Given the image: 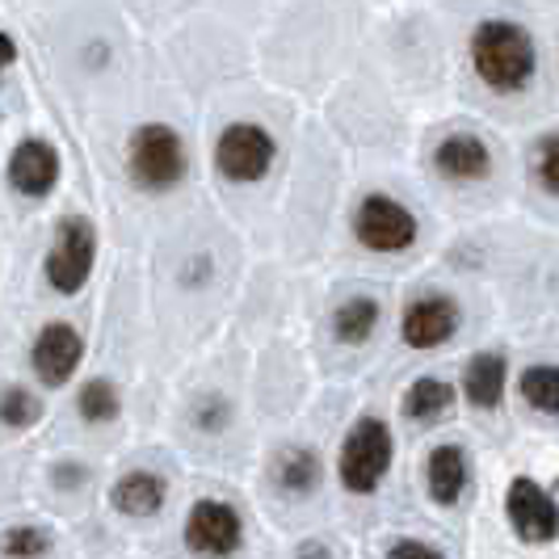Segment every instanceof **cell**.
<instances>
[{
	"label": "cell",
	"instance_id": "6da1fadb",
	"mask_svg": "<svg viewBox=\"0 0 559 559\" xmlns=\"http://www.w3.org/2000/svg\"><path fill=\"white\" fill-rule=\"evenodd\" d=\"M472 68L492 93H522L534 81L538 51L526 26L509 17H488L472 34Z\"/></svg>",
	"mask_w": 559,
	"mask_h": 559
},
{
	"label": "cell",
	"instance_id": "7a4b0ae2",
	"mask_svg": "<svg viewBox=\"0 0 559 559\" xmlns=\"http://www.w3.org/2000/svg\"><path fill=\"white\" fill-rule=\"evenodd\" d=\"M190 173V156H186V140L168 127V122H143L140 131L127 143V177L140 194L160 198L177 190Z\"/></svg>",
	"mask_w": 559,
	"mask_h": 559
},
{
	"label": "cell",
	"instance_id": "3957f363",
	"mask_svg": "<svg viewBox=\"0 0 559 559\" xmlns=\"http://www.w3.org/2000/svg\"><path fill=\"white\" fill-rule=\"evenodd\" d=\"M392 459H395L392 425L383 417H358L349 425L345 442H341V454H336L341 488L354 492V497H370L388 479Z\"/></svg>",
	"mask_w": 559,
	"mask_h": 559
},
{
	"label": "cell",
	"instance_id": "277c9868",
	"mask_svg": "<svg viewBox=\"0 0 559 559\" xmlns=\"http://www.w3.org/2000/svg\"><path fill=\"white\" fill-rule=\"evenodd\" d=\"M97 265V231L84 215H63L56 224V240L47 249L43 274L56 295H81Z\"/></svg>",
	"mask_w": 559,
	"mask_h": 559
},
{
	"label": "cell",
	"instance_id": "5b68a950",
	"mask_svg": "<svg viewBox=\"0 0 559 559\" xmlns=\"http://www.w3.org/2000/svg\"><path fill=\"white\" fill-rule=\"evenodd\" d=\"M278 160V143L261 122H231L215 140V168L231 186H257Z\"/></svg>",
	"mask_w": 559,
	"mask_h": 559
},
{
	"label": "cell",
	"instance_id": "8992f818",
	"mask_svg": "<svg viewBox=\"0 0 559 559\" xmlns=\"http://www.w3.org/2000/svg\"><path fill=\"white\" fill-rule=\"evenodd\" d=\"M354 236L370 252H404L417 245V215L388 194H366L354 211Z\"/></svg>",
	"mask_w": 559,
	"mask_h": 559
},
{
	"label": "cell",
	"instance_id": "52a82bcc",
	"mask_svg": "<svg viewBox=\"0 0 559 559\" xmlns=\"http://www.w3.org/2000/svg\"><path fill=\"white\" fill-rule=\"evenodd\" d=\"M81 362H84V336L76 324L51 320V324L38 329L34 345H29V370H34V379H38L47 392L68 388V383L76 379Z\"/></svg>",
	"mask_w": 559,
	"mask_h": 559
},
{
	"label": "cell",
	"instance_id": "ba28073f",
	"mask_svg": "<svg viewBox=\"0 0 559 559\" xmlns=\"http://www.w3.org/2000/svg\"><path fill=\"white\" fill-rule=\"evenodd\" d=\"M245 543V522L227 501H194L186 518V547L194 556H236Z\"/></svg>",
	"mask_w": 559,
	"mask_h": 559
},
{
	"label": "cell",
	"instance_id": "9c48e42d",
	"mask_svg": "<svg viewBox=\"0 0 559 559\" xmlns=\"http://www.w3.org/2000/svg\"><path fill=\"white\" fill-rule=\"evenodd\" d=\"M504 518H509L513 534L526 538V543H551L559 534L556 497L543 484H534L531 476H518L509 484V492H504Z\"/></svg>",
	"mask_w": 559,
	"mask_h": 559
},
{
	"label": "cell",
	"instance_id": "30bf717a",
	"mask_svg": "<svg viewBox=\"0 0 559 559\" xmlns=\"http://www.w3.org/2000/svg\"><path fill=\"white\" fill-rule=\"evenodd\" d=\"M459 320H463V311L450 295H420L404 308L400 336L408 349H438L459 333Z\"/></svg>",
	"mask_w": 559,
	"mask_h": 559
},
{
	"label": "cell",
	"instance_id": "8fae6325",
	"mask_svg": "<svg viewBox=\"0 0 559 559\" xmlns=\"http://www.w3.org/2000/svg\"><path fill=\"white\" fill-rule=\"evenodd\" d=\"M59 152L47 140H22L9 152L4 177L13 186V194L22 198H47L59 186Z\"/></svg>",
	"mask_w": 559,
	"mask_h": 559
},
{
	"label": "cell",
	"instance_id": "7c38bea8",
	"mask_svg": "<svg viewBox=\"0 0 559 559\" xmlns=\"http://www.w3.org/2000/svg\"><path fill=\"white\" fill-rule=\"evenodd\" d=\"M433 168L447 181H479L492 168V152L472 131H454V135H447V140L433 147Z\"/></svg>",
	"mask_w": 559,
	"mask_h": 559
},
{
	"label": "cell",
	"instance_id": "4fadbf2b",
	"mask_svg": "<svg viewBox=\"0 0 559 559\" xmlns=\"http://www.w3.org/2000/svg\"><path fill=\"white\" fill-rule=\"evenodd\" d=\"M165 501H168V484L156 472H127L110 488V504L122 518H135V522L156 518L165 509Z\"/></svg>",
	"mask_w": 559,
	"mask_h": 559
},
{
	"label": "cell",
	"instance_id": "5bb4252c",
	"mask_svg": "<svg viewBox=\"0 0 559 559\" xmlns=\"http://www.w3.org/2000/svg\"><path fill=\"white\" fill-rule=\"evenodd\" d=\"M425 488L438 504H454L467 488V454L463 447H433L425 459Z\"/></svg>",
	"mask_w": 559,
	"mask_h": 559
},
{
	"label": "cell",
	"instance_id": "9a60e30c",
	"mask_svg": "<svg viewBox=\"0 0 559 559\" xmlns=\"http://www.w3.org/2000/svg\"><path fill=\"white\" fill-rule=\"evenodd\" d=\"M463 395L472 408H497L504 395V358L501 354H476L463 370Z\"/></svg>",
	"mask_w": 559,
	"mask_h": 559
},
{
	"label": "cell",
	"instance_id": "2e32d148",
	"mask_svg": "<svg viewBox=\"0 0 559 559\" xmlns=\"http://www.w3.org/2000/svg\"><path fill=\"white\" fill-rule=\"evenodd\" d=\"M320 476H324V467H320V454H316V450L290 447L278 454L274 479H278V488L286 497H311V492L320 488Z\"/></svg>",
	"mask_w": 559,
	"mask_h": 559
},
{
	"label": "cell",
	"instance_id": "e0dca14e",
	"mask_svg": "<svg viewBox=\"0 0 559 559\" xmlns=\"http://www.w3.org/2000/svg\"><path fill=\"white\" fill-rule=\"evenodd\" d=\"M379 304L370 299V295H354V299H345L341 308L333 311V336L341 345H366L374 329H379Z\"/></svg>",
	"mask_w": 559,
	"mask_h": 559
},
{
	"label": "cell",
	"instance_id": "ac0fdd59",
	"mask_svg": "<svg viewBox=\"0 0 559 559\" xmlns=\"http://www.w3.org/2000/svg\"><path fill=\"white\" fill-rule=\"evenodd\" d=\"M450 404H454V388L450 383H442V379H417L404 392V417L417 420V425H433Z\"/></svg>",
	"mask_w": 559,
	"mask_h": 559
},
{
	"label": "cell",
	"instance_id": "d6986e66",
	"mask_svg": "<svg viewBox=\"0 0 559 559\" xmlns=\"http://www.w3.org/2000/svg\"><path fill=\"white\" fill-rule=\"evenodd\" d=\"M76 413H81L84 425H110V420L122 417V400H118V388L110 379H88L76 395Z\"/></svg>",
	"mask_w": 559,
	"mask_h": 559
},
{
	"label": "cell",
	"instance_id": "ffe728a7",
	"mask_svg": "<svg viewBox=\"0 0 559 559\" xmlns=\"http://www.w3.org/2000/svg\"><path fill=\"white\" fill-rule=\"evenodd\" d=\"M522 395L543 417H559V366H531L522 374Z\"/></svg>",
	"mask_w": 559,
	"mask_h": 559
},
{
	"label": "cell",
	"instance_id": "44dd1931",
	"mask_svg": "<svg viewBox=\"0 0 559 559\" xmlns=\"http://www.w3.org/2000/svg\"><path fill=\"white\" fill-rule=\"evenodd\" d=\"M43 417V400L29 388H4L0 392V425L4 429H29Z\"/></svg>",
	"mask_w": 559,
	"mask_h": 559
},
{
	"label": "cell",
	"instance_id": "7402d4cb",
	"mask_svg": "<svg viewBox=\"0 0 559 559\" xmlns=\"http://www.w3.org/2000/svg\"><path fill=\"white\" fill-rule=\"evenodd\" d=\"M56 543L43 526H9L0 534V556H47Z\"/></svg>",
	"mask_w": 559,
	"mask_h": 559
},
{
	"label": "cell",
	"instance_id": "603a6c76",
	"mask_svg": "<svg viewBox=\"0 0 559 559\" xmlns=\"http://www.w3.org/2000/svg\"><path fill=\"white\" fill-rule=\"evenodd\" d=\"M190 420L202 433H224L227 420H231V404H227L224 395H202L194 404V413H190Z\"/></svg>",
	"mask_w": 559,
	"mask_h": 559
},
{
	"label": "cell",
	"instance_id": "cb8c5ba5",
	"mask_svg": "<svg viewBox=\"0 0 559 559\" xmlns=\"http://www.w3.org/2000/svg\"><path fill=\"white\" fill-rule=\"evenodd\" d=\"M534 168H538V181L547 194H559V135H547L534 152Z\"/></svg>",
	"mask_w": 559,
	"mask_h": 559
},
{
	"label": "cell",
	"instance_id": "d4e9b609",
	"mask_svg": "<svg viewBox=\"0 0 559 559\" xmlns=\"http://www.w3.org/2000/svg\"><path fill=\"white\" fill-rule=\"evenodd\" d=\"M51 479H56L59 492H76L81 484H88V472H84L81 463H72V459H63V463H56V472H51Z\"/></svg>",
	"mask_w": 559,
	"mask_h": 559
},
{
	"label": "cell",
	"instance_id": "484cf974",
	"mask_svg": "<svg viewBox=\"0 0 559 559\" xmlns=\"http://www.w3.org/2000/svg\"><path fill=\"white\" fill-rule=\"evenodd\" d=\"M383 551H388V556H442L438 547H429V543H408V538H395Z\"/></svg>",
	"mask_w": 559,
	"mask_h": 559
},
{
	"label": "cell",
	"instance_id": "4316f807",
	"mask_svg": "<svg viewBox=\"0 0 559 559\" xmlns=\"http://www.w3.org/2000/svg\"><path fill=\"white\" fill-rule=\"evenodd\" d=\"M13 63H17V43H13V34L0 29V72L13 68Z\"/></svg>",
	"mask_w": 559,
	"mask_h": 559
}]
</instances>
